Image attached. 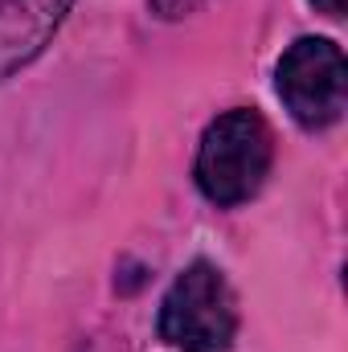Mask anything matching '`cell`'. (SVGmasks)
I'll return each mask as SVG.
<instances>
[{
    "label": "cell",
    "instance_id": "5b68a950",
    "mask_svg": "<svg viewBox=\"0 0 348 352\" xmlns=\"http://www.w3.org/2000/svg\"><path fill=\"white\" fill-rule=\"evenodd\" d=\"M205 0H148V8L160 16V21H180V16H188V12H197Z\"/></svg>",
    "mask_w": 348,
    "mask_h": 352
},
{
    "label": "cell",
    "instance_id": "3957f363",
    "mask_svg": "<svg viewBox=\"0 0 348 352\" xmlns=\"http://www.w3.org/2000/svg\"><path fill=\"white\" fill-rule=\"evenodd\" d=\"M274 90L299 127H332L345 115L348 70L345 54L328 37H299L274 70Z\"/></svg>",
    "mask_w": 348,
    "mask_h": 352
},
{
    "label": "cell",
    "instance_id": "6da1fadb",
    "mask_svg": "<svg viewBox=\"0 0 348 352\" xmlns=\"http://www.w3.org/2000/svg\"><path fill=\"white\" fill-rule=\"evenodd\" d=\"M270 160H274V135L266 119L259 111L234 107L205 127L193 176H197V188L213 205L234 209L262 188Z\"/></svg>",
    "mask_w": 348,
    "mask_h": 352
},
{
    "label": "cell",
    "instance_id": "277c9868",
    "mask_svg": "<svg viewBox=\"0 0 348 352\" xmlns=\"http://www.w3.org/2000/svg\"><path fill=\"white\" fill-rule=\"evenodd\" d=\"M74 0H4L0 4V82L25 70L58 33Z\"/></svg>",
    "mask_w": 348,
    "mask_h": 352
},
{
    "label": "cell",
    "instance_id": "8992f818",
    "mask_svg": "<svg viewBox=\"0 0 348 352\" xmlns=\"http://www.w3.org/2000/svg\"><path fill=\"white\" fill-rule=\"evenodd\" d=\"M316 4V12H324V16H340L345 12V0H312Z\"/></svg>",
    "mask_w": 348,
    "mask_h": 352
},
{
    "label": "cell",
    "instance_id": "52a82bcc",
    "mask_svg": "<svg viewBox=\"0 0 348 352\" xmlns=\"http://www.w3.org/2000/svg\"><path fill=\"white\" fill-rule=\"evenodd\" d=\"M0 4H4V0H0Z\"/></svg>",
    "mask_w": 348,
    "mask_h": 352
},
{
    "label": "cell",
    "instance_id": "7a4b0ae2",
    "mask_svg": "<svg viewBox=\"0 0 348 352\" xmlns=\"http://www.w3.org/2000/svg\"><path fill=\"white\" fill-rule=\"evenodd\" d=\"M160 336L180 352H230L238 336V307L226 274L197 258L173 278L160 303Z\"/></svg>",
    "mask_w": 348,
    "mask_h": 352
}]
</instances>
